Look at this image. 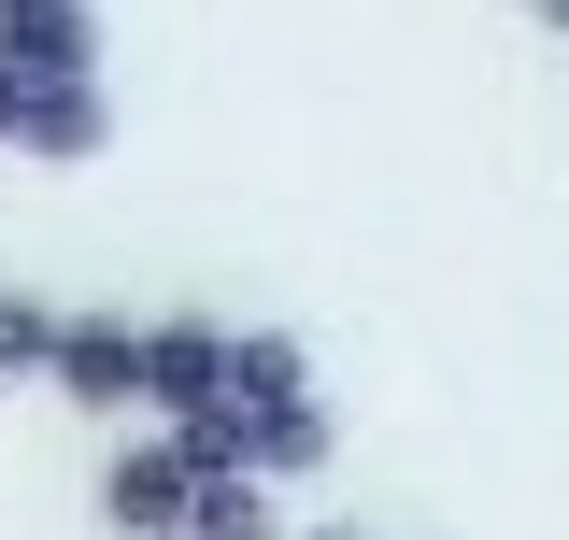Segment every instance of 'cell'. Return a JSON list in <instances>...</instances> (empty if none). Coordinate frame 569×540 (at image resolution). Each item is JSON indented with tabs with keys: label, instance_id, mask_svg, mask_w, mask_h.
<instances>
[{
	"label": "cell",
	"instance_id": "1",
	"mask_svg": "<svg viewBox=\"0 0 569 540\" xmlns=\"http://www.w3.org/2000/svg\"><path fill=\"white\" fill-rule=\"evenodd\" d=\"M186 512H200L186 441H129V456L100 470V527H114V540H186Z\"/></svg>",
	"mask_w": 569,
	"mask_h": 540
},
{
	"label": "cell",
	"instance_id": "2",
	"mask_svg": "<svg viewBox=\"0 0 569 540\" xmlns=\"http://www.w3.org/2000/svg\"><path fill=\"white\" fill-rule=\"evenodd\" d=\"M0 58L29 86H100V14L86 0H0Z\"/></svg>",
	"mask_w": 569,
	"mask_h": 540
},
{
	"label": "cell",
	"instance_id": "3",
	"mask_svg": "<svg viewBox=\"0 0 569 540\" xmlns=\"http://www.w3.org/2000/svg\"><path fill=\"white\" fill-rule=\"evenodd\" d=\"M228 370H242V341H228V328H200V313H157V356H142V399L171 412V427L228 399Z\"/></svg>",
	"mask_w": 569,
	"mask_h": 540
},
{
	"label": "cell",
	"instance_id": "4",
	"mask_svg": "<svg viewBox=\"0 0 569 540\" xmlns=\"http://www.w3.org/2000/svg\"><path fill=\"white\" fill-rule=\"evenodd\" d=\"M142 356H157V328H129V313H71V341H58V399L129 412V399H142Z\"/></svg>",
	"mask_w": 569,
	"mask_h": 540
},
{
	"label": "cell",
	"instance_id": "5",
	"mask_svg": "<svg viewBox=\"0 0 569 540\" xmlns=\"http://www.w3.org/2000/svg\"><path fill=\"white\" fill-rule=\"evenodd\" d=\"M100 142H114V100H100V86H29V129H14V157L71 171V157H100Z\"/></svg>",
	"mask_w": 569,
	"mask_h": 540
},
{
	"label": "cell",
	"instance_id": "6",
	"mask_svg": "<svg viewBox=\"0 0 569 540\" xmlns=\"http://www.w3.org/2000/svg\"><path fill=\"white\" fill-rule=\"evenodd\" d=\"M228 399H242V412H284V399H313V356H299L284 328H242V370H228Z\"/></svg>",
	"mask_w": 569,
	"mask_h": 540
},
{
	"label": "cell",
	"instance_id": "7",
	"mask_svg": "<svg viewBox=\"0 0 569 540\" xmlns=\"http://www.w3.org/2000/svg\"><path fill=\"white\" fill-rule=\"evenodd\" d=\"M299 470H328V399L257 412V483H299Z\"/></svg>",
	"mask_w": 569,
	"mask_h": 540
},
{
	"label": "cell",
	"instance_id": "8",
	"mask_svg": "<svg viewBox=\"0 0 569 540\" xmlns=\"http://www.w3.org/2000/svg\"><path fill=\"white\" fill-rule=\"evenodd\" d=\"M186 540H284V512H271V483H200Z\"/></svg>",
	"mask_w": 569,
	"mask_h": 540
},
{
	"label": "cell",
	"instance_id": "9",
	"mask_svg": "<svg viewBox=\"0 0 569 540\" xmlns=\"http://www.w3.org/2000/svg\"><path fill=\"white\" fill-rule=\"evenodd\" d=\"M58 341H71V313H43V299H0V370H43V384H58Z\"/></svg>",
	"mask_w": 569,
	"mask_h": 540
},
{
	"label": "cell",
	"instance_id": "10",
	"mask_svg": "<svg viewBox=\"0 0 569 540\" xmlns=\"http://www.w3.org/2000/svg\"><path fill=\"white\" fill-rule=\"evenodd\" d=\"M14 129H29V71L0 58V157H14Z\"/></svg>",
	"mask_w": 569,
	"mask_h": 540
},
{
	"label": "cell",
	"instance_id": "11",
	"mask_svg": "<svg viewBox=\"0 0 569 540\" xmlns=\"http://www.w3.org/2000/svg\"><path fill=\"white\" fill-rule=\"evenodd\" d=\"M527 14H541V29H569V0H527Z\"/></svg>",
	"mask_w": 569,
	"mask_h": 540
},
{
	"label": "cell",
	"instance_id": "12",
	"mask_svg": "<svg viewBox=\"0 0 569 540\" xmlns=\"http://www.w3.org/2000/svg\"><path fill=\"white\" fill-rule=\"evenodd\" d=\"M313 540H356V527H313Z\"/></svg>",
	"mask_w": 569,
	"mask_h": 540
}]
</instances>
